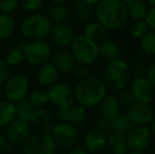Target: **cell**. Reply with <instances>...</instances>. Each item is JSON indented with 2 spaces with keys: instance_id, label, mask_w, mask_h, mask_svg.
Returning a JSON list of instances; mask_svg holds the SVG:
<instances>
[{
  "instance_id": "ffe728a7",
  "label": "cell",
  "mask_w": 155,
  "mask_h": 154,
  "mask_svg": "<svg viewBox=\"0 0 155 154\" xmlns=\"http://www.w3.org/2000/svg\"><path fill=\"white\" fill-rule=\"evenodd\" d=\"M98 53L99 56L104 57L109 62L116 61L123 57V51L119 44L112 39H106L101 41L98 44Z\"/></svg>"
},
{
  "instance_id": "9a60e30c",
  "label": "cell",
  "mask_w": 155,
  "mask_h": 154,
  "mask_svg": "<svg viewBox=\"0 0 155 154\" xmlns=\"http://www.w3.org/2000/svg\"><path fill=\"white\" fill-rule=\"evenodd\" d=\"M31 135V129L28 123L15 119L6 127V136L11 144H23Z\"/></svg>"
},
{
  "instance_id": "60d3db41",
  "label": "cell",
  "mask_w": 155,
  "mask_h": 154,
  "mask_svg": "<svg viewBox=\"0 0 155 154\" xmlns=\"http://www.w3.org/2000/svg\"><path fill=\"white\" fill-rule=\"evenodd\" d=\"M11 76V68L5 64L4 60L0 59V84H5Z\"/></svg>"
},
{
  "instance_id": "f5cc1de1",
  "label": "cell",
  "mask_w": 155,
  "mask_h": 154,
  "mask_svg": "<svg viewBox=\"0 0 155 154\" xmlns=\"http://www.w3.org/2000/svg\"><path fill=\"white\" fill-rule=\"evenodd\" d=\"M55 154H64V153H57V152H56Z\"/></svg>"
},
{
  "instance_id": "4316f807",
  "label": "cell",
  "mask_w": 155,
  "mask_h": 154,
  "mask_svg": "<svg viewBox=\"0 0 155 154\" xmlns=\"http://www.w3.org/2000/svg\"><path fill=\"white\" fill-rule=\"evenodd\" d=\"M70 14L71 13L69 8L65 4H62V5H52L47 16L52 23L60 25V23H65V21L69 19Z\"/></svg>"
},
{
  "instance_id": "4dcf8cb0",
  "label": "cell",
  "mask_w": 155,
  "mask_h": 154,
  "mask_svg": "<svg viewBox=\"0 0 155 154\" xmlns=\"http://www.w3.org/2000/svg\"><path fill=\"white\" fill-rule=\"evenodd\" d=\"M31 106L35 110L45 109V106L49 103V97H48L47 91L42 89H37L30 93L29 99H28Z\"/></svg>"
},
{
  "instance_id": "44dd1931",
  "label": "cell",
  "mask_w": 155,
  "mask_h": 154,
  "mask_svg": "<svg viewBox=\"0 0 155 154\" xmlns=\"http://www.w3.org/2000/svg\"><path fill=\"white\" fill-rule=\"evenodd\" d=\"M99 110H100L101 117L106 118L107 120L111 121L120 114L119 113V111H120V105H119L116 96L110 94V95H107L101 100V103H99Z\"/></svg>"
},
{
  "instance_id": "681fc988",
  "label": "cell",
  "mask_w": 155,
  "mask_h": 154,
  "mask_svg": "<svg viewBox=\"0 0 155 154\" xmlns=\"http://www.w3.org/2000/svg\"><path fill=\"white\" fill-rule=\"evenodd\" d=\"M52 3L53 5H62V4H65V0H55Z\"/></svg>"
},
{
  "instance_id": "277c9868",
  "label": "cell",
  "mask_w": 155,
  "mask_h": 154,
  "mask_svg": "<svg viewBox=\"0 0 155 154\" xmlns=\"http://www.w3.org/2000/svg\"><path fill=\"white\" fill-rule=\"evenodd\" d=\"M52 22L45 14L34 13L28 16L20 23V32L31 41L43 40L50 35Z\"/></svg>"
},
{
  "instance_id": "d590c367",
  "label": "cell",
  "mask_w": 155,
  "mask_h": 154,
  "mask_svg": "<svg viewBox=\"0 0 155 154\" xmlns=\"http://www.w3.org/2000/svg\"><path fill=\"white\" fill-rule=\"evenodd\" d=\"M116 98H117V100H118L119 105L123 106V107L128 108V109L131 108L135 103L130 89H129V90L128 89H124L120 92H118V95L116 96Z\"/></svg>"
},
{
  "instance_id": "ba28073f",
  "label": "cell",
  "mask_w": 155,
  "mask_h": 154,
  "mask_svg": "<svg viewBox=\"0 0 155 154\" xmlns=\"http://www.w3.org/2000/svg\"><path fill=\"white\" fill-rule=\"evenodd\" d=\"M51 136L55 143L56 147L69 149L75 146V144L78 142L79 131L75 126L60 121V123H56L55 126H53Z\"/></svg>"
},
{
  "instance_id": "816d5d0a",
  "label": "cell",
  "mask_w": 155,
  "mask_h": 154,
  "mask_svg": "<svg viewBox=\"0 0 155 154\" xmlns=\"http://www.w3.org/2000/svg\"><path fill=\"white\" fill-rule=\"evenodd\" d=\"M127 154H143V153H140V152H128Z\"/></svg>"
},
{
  "instance_id": "30bf717a",
  "label": "cell",
  "mask_w": 155,
  "mask_h": 154,
  "mask_svg": "<svg viewBox=\"0 0 155 154\" xmlns=\"http://www.w3.org/2000/svg\"><path fill=\"white\" fill-rule=\"evenodd\" d=\"M49 103L57 110H62L74 105V92L69 84L64 82H56L47 91Z\"/></svg>"
},
{
  "instance_id": "ac0fdd59",
  "label": "cell",
  "mask_w": 155,
  "mask_h": 154,
  "mask_svg": "<svg viewBox=\"0 0 155 154\" xmlns=\"http://www.w3.org/2000/svg\"><path fill=\"white\" fill-rule=\"evenodd\" d=\"M57 117L62 121L73 126H78L84 121L87 110L79 105H73L62 110H57Z\"/></svg>"
},
{
  "instance_id": "9c48e42d",
  "label": "cell",
  "mask_w": 155,
  "mask_h": 154,
  "mask_svg": "<svg viewBox=\"0 0 155 154\" xmlns=\"http://www.w3.org/2000/svg\"><path fill=\"white\" fill-rule=\"evenodd\" d=\"M25 59L33 66H43L52 57V48L48 42L43 40L30 41L25 43L23 48Z\"/></svg>"
},
{
  "instance_id": "4fadbf2b",
  "label": "cell",
  "mask_w": 155,
  "mask_h": 154,
  "mask_svg": "<svg viewBox=\"0 0 155 154\" xmlns=\"http://www.w3.org/2000/svg\"><path fill=\"white\" fill-rule=\"evenodd\" d=\"M126 115L133 126L146 127V126L150 125L151 121L153 120L154 112L149 105L134 103L132 107L128 109Z\"/></svg>"
},
{
  "instance_id": "83f0119b",
  "label": "cell",
  "mask_w": 155,
  "mask_h": 154,
  "mask_svg": "<svg viewBox=\"0 0 155 154\" xmlns=\"http://www.w3.org/2000/svg\"><path fill=\"white\" fill-rule=\"evenodd\" d=\"M16 29V20L11 14L0 13V39L8 38Z\"/></svg>"
},
{
  "instance_id": "b9f144b4",
  "label": "cell",
  "mask_w": 155,
  "mask_h": 154,
  "mask_svg": "<svg viewBox=\"0 0 155 154\" xmlns=\"http://www.w3.org/2000/svg\"><path fill=\"white\" fill-rule=\"evenodd\" d=\"M95 129L101 131L104 133L110 131V121L107 120L104 117H99L95 120Z\"/></svg>"
},
{
  "instance_id": "f6af8a7d",
  "label": "cell",
  "mask_w": 155,
  "mask_h": 154,
  "mask_svg": "<svg viewBox=\"0 0 155 154\" xmlns=\"http://www.w3.org/2000/svg\"><path fill=\"white\" fill-rule=\"evenodd\" d=\"M69 154H90L84 147H76V148L72 149L69 152Z\"/></svg>"
},
{
  "instance_id": "484cf974",
  "label": "cell",
  "mask_w": 155,
  "mask_h": 154,
  "mask_svg": "<svg viewBox=\"0 0 155 154\" xmlns=\"http://www.w3.org/2000/svg\"><path fill=\"white\" fill-rule=\"evenodd\" d=\"M16 119L15 103L8 100L0 101V127H8Z\"/></svg>"
},
{
  "instance_id": "74e56055",
  "label": "cell",
  "mask_w": 155,
  "mask_h": 154,
  "mask_svg": "<svg viewBox=\"0 0 155 154\" xmlns=\"http://www.w3.org/2000/svg\"><path fill=\"white\" fill-rule=\"evenodd\" d=\"M72 73H73L74 76L77 78V79H79V81H80V80L87 79V78H89L91 76V69H90V67L86 66V64H77Z\"/></svg>"
},
{
  "instance_id": "7c38bea8",
  "label": "cell",
  "mask_w": 155,
  "mask_h": 154,
  "mask_svg": "<svg viewBox=\"0 0 155 154\" xmlns=\"http://www.w3.org/2000/svg\"><path fill=\"white\" fill-rule=\"evenodd\" d=\"M128 149L131 152H143L150 146L152 134L147 127H134L129 136L126 138Z\"/></svg>"
},
{
  "instance_id": "6da1fadb",
  "label": "cell",
  "mask_w": 155,
  "mask_h": 154,
  "mask_svg": "<svg viewBox=\"0 0 155 154\" xmlns=\"http://www.w3.org/2000/svg\"><path fill=\"white\" fill-rule=\"evenodd\" d=\"M97 22L107 30H119L128 22L126 4L121 0H100L94 8Z\"/></svg>"
},
{
  "instance_id": "7bdbcfd3",
  "label": "cell",
  "mask_w": 155,
  "mask_h": 154,
  "mask_svg": "<svg viewBox=\"0 0 155 154\" xmlns=\"http://www.w3.org/2000/svg\"><path fill=\"white\" fill-rule=\"evenodd\" d=\"M145 22L147 23V25L151 31L155 32V8L148 10V13L145 18Z\"/></svg>"
},
{
  "instance_id": "5bb4252c",
  "label": "cell",
  "mask_w": 155,
  "mask_h": 154,
  "mask_svg": "<svg viewBox=\"0 0 155 154\" xmlns=\"http://www.w3.org/2000/svg\"><path fill=\"white\" fill-rule=\"evenodd\" d=\"M108 145V135L95 128L91 129L84 136V148L89 153H97L102 151Z\"/></svg>"
},
{
  "instance_id": "1f68e13d",
  "label": "cell",
  "mask_w": 155,
  "mask_h": 154,
  "mask_svg": "<svg viewBox=\"0 0 155 154\" xmlns=\"http://www.w3.org/2000/svg\"><path fill=\"white\" fill-rule=\"evenodd\" d=\"M139 47L143 54L148 56H155V32L150 31L140 39Z\"/></svg>"
},
{
  "instance_id": "7dc6e473",
  "label": "cell",
  "mask_w": 155,
  "mask_h": 154,
  "mask_svg": "<svg viewBox=\"0 0 155 154\" xmlns=\"http://www.w3.org/2000/svg\"><path fill=\"white\" fill-rule=\"evenodd\" d=\"M145 3H146V5L148 6V8H155V0H147Z\"/></svg>"
},
{
  "instance_id": "f1b7e54d",
  "label": "cell",
  "mask_w": 155,
  "mask_h": 154,
  "mask_svg": "<svg viewBox=\"0 0 155 154\" xmlns=\"http://www.w3.org/2000/svg\"><path fill=\"white\" fill-rule=\"evenodd\" d=\"M15 110H16V119L28 123H31V119L35 113V109L27 99L15 103Z\"/></svg>"
},
{
  "instance_id": "603a6c76",
  "label": "cell",
  "mask_w": 155,
  "mask_h": 154,
  "mask_svg": "<svg viewBox=\"0 0 155 154\" xmlns=\"http://www.w3.org/2000/svg\"><path fill=\"white\" fill-rule=\"evenodd\" d=\"M84 35L94 42L98 43L108 39L109 30H107L102 25L97 21H91L84 28Z\"/></svg>"
},
{
  "instance_id": "d6a6232c",
  "label": "cell",
  "mask_w": 155,
  "mask_h": 154,
  "mask_svg": "<svg viewBox=\"0 0 155 154\" xmlns=\"http://www.w3.org/2000/svg\"><path fill=\"white\" fill-rule=\"evenodd\" d=\"M129 67L131 69V72L134 73L136 75V77H147L150 64L143 58L136 57L134 59H132Z\"/></svg>"
},
{
  "instance_id": "8d00e7d4",
  "label": "cell",
  "mask_w": 155,
  "mask_h": 154,
  "mask_svg": "<svg viewBox=\"0 0 155 154\" xmlns=\"http://www.w3.org/2000/svg\"><path fill=\"white\" fill-rule=\"evenodd\" d=\"M93 11L91 8L88 6H84V8L77 11V14H76V21H77L79 25H86L89 22H91V18H92Z\"/></svg>"
},
{
  "instance_id": "5b68a950",
  "label": "cell",
  "mask_w": 155,
  "mask_h": 154,
  "mask_svg": "<svg viewBox=\"0 0 155 154\" xmlns=\"http://www.w3.org/2000/svg\"><path fill=\"white\" fill-rule=\"evenodd\" d=\"M70 47V52L75 61H77L78 64L91 66L95 64L99 57L98 43L86 37L84 34L75 36Z\"/></svg>"
},
{
  "instance_id": "bcb514c9",
  "label": "cell",
  "mask_w": 155,
  "mask_h": 154,
  "mask_svg": "<svg viewBox=\"0 0 155 154\" xmlns=\"http://www.w3.org/2000/svg\"><path fill=\"white\" fill-rule=\"evenodd\" d=\"M5 145H6V142H5V139H4V137L2 135H0V154L4 152V150H5Z\"/></svg>"
},
{
  "instance_id": "e575fe53",
  "label": "cell",
  "mask_w": 155,
  "mask_h": 154,
  "mask_svg": "<svg viewBox=\"0 0 155 154\" xmlns=\"http://www.w3.org/2000/svg\"><path fill=\"white\" fill-rule=\"evenodd\" d=\"M150 32L149 27L147 25V23L145 22V20L141 21H135L132 25L130 30L131 36L136 39H141L146 34H148Z\"/></svg>"
},
{
  "instance_id": "7402d4cb",
  "label": "cell",
  "mask_w": 155,
  "mask_h": 154,
  "mask_svg": "<svg viewBox=\"0 0 155 154\" xmlns=\"http://www.w3.org/2000/svg\"><path fill=\"white\" fill-rule=\"evenodd\" d=\"M133 129H134V126L129 120L126 114H119L113 120L110 121L109 134H114V135H118L127 138Z\"/></svg>"
},
{
  "instance_id": "f35d334b",
  "label": "cell",
  "mask_w": 155,
  "mask_h": 154,
  "mask_svg": "<svg viewBox=\"0 0 155 154\" xmlns=\"http://www.w3.org/2000/svg\"><path fill=\"white\" fill-rule=\"evenodd\" d=\"M19 5L28 12H36L40 10L41 6L43 5V1L41 0H23L19 2Z\"/></svg>"
},
{
  "instance_id": "8992f818",
  "label": "cell",
  "mask_w": 155,
  "mask_h": 154,
  "mask_svg": "<svg viewBox=\"0 0 155 154\" xmlns=\"http://www.w3.org/2000/svg\"><path fill=\"white\" fill-rule=\"evenodd\" d=\"M30 91V80L25 74H15L10 76L3 84V93L6 100L13 103L25 99Z\"/></svg>"
},
{
  "instance_id": "e0dca14e",
  "label": "cell",
  "mask_w": 155,
  "mask_h": 154,
  "mask_svg": "<svg viewBox=\"0 0 155 154\" xmlns=\"http://www.w3.org/2000/svg\"><path fill=\"white\" fill-rule=\"evenodd\" d=\"M52 64L55 66L58 72L65 74L73 72L76 66V61L72 56L71 52L65 48H59L52 54Z\"/></svg>"
},
{
  "instance_id": "d4e9b609",
  "label": "cell",
  "mask_w": 155,
  "mask_h": 154,
  "mask_svg": "<svg viewBox=\"0 0 155 154\" xmlns=\"http://www.w3.org/2000/svg\"><path fill=\"white\" fill-rule=\"evenodd\" d=\"M31 123L35 125L36 127L40 128L41 132L47 134H51L52 128L51 125V113L45 109H39L35 110V113L33 115Z\"/></svg>"
},
{
  "instance_id": "2e32d148",
  "label": "cell",
  "mask_w": 155,
  "mask_h": 154,
  "mask_svg": "<svg viewBox=\"0 0 155 154\" xmlns=\"http://www.w3.org/2000/svg\"><path fill=\"white\" fill-rule=\"evenodd\" d=\"M50 36L56 45L59 48H65L68 45H71L72 41L75 38V33L71 25L67 23H60V25H52Z\"/></svg>"
},
{
  "instance_id": "cb8c5ba5",
  "label": "cell",
  "mask_w": 155,
  "mask_h": 154,
  "mask_svg": "<svg viewBox=\"0 0 155 154\" xmlns=\"http://www.w3.org/2000/svg\"><path fill=\"white\" fill-rule=\"evenodd\" d=\"M124 3L126 4L129 18H132L135 21L145 20L146 15L149 10L145 2L139 0H127L124 1Z\"/></svg>"
},
{
  "instance_id": "52a82bcc",
  "label": "cell",
  "mask_w": 155,
  "mask_h": 154,
  "mask_svg": "<svg viewBox=\"0 0 155 154\" xmlns=\"http://www.w3.org/2000/svg\"><path fill=\"white\" fill-rule=\"evenodd\" d=\"M56 145L51 134L39 133L31 134L22 144V151L25 154H55Z\"/></svg>"
},
{
  "instance_id": "ee69618b",
  "label": "cell",
  "mask_w": 155,
  "mask_h": 154,
  "mask_svg": "<svg viewBox=\"0 0 155 154\" xmlns=\"http://www.w3.org/2000/svg\"><path fill=\"white\" fill-rule=\"evenodd\" d=\"M147 78L150 80V82H151L152 86H153L155 89V61L153 64H150L149 71H148V74H147Z\"/></svg>"
},
{
  "instance_id": "c3c4849f",
  "label": "cell",
  "mask_w": 155,
  "mask_h": 154,
  "mask_svg": "<svg viewBox=\"0 0 155 154\" xmlns=\"http://www.w3.org/2000/svg\"><path fill=\"white\" fill-rule=\"evenodd\" d=\"M150 132H151L152 135H155V117L150 123Z\"/></svg>"
},
{
  "instance_id": "ab89813d",
  "label": "cell",
  "mask_w": 155,
  "mask_h": 154,
  "mask_svg": "<svg viewBox=\"0 0 155 154\" xmlns=\"http://www.w3.org/2000/svg\"><path fill=\"white\" fill-rule=\"evenodd\" d=\"M19 5V2L16 0H1L0 1V11L4 14H11L14 12Z\"/></svg>"
},
{
  "instance_id": "f907efd6",
  "label": "cell",
  "mask_w": 155,
  "mask_h": 154,
  "mask_svg": "<svg viewBox=\"0 0 155 154\" xmlns=\"http://www.w3.org/2000/svg\"><path fill=\"white\" fill-rule=\"evenodd\" d=\"M13 149H14V145L13 144H6L5 145V150L4 151H13Z\"/></svg>"
},
{
  "instance_id": "3957f363",
  "label": "cell",
  "mask_w": 155,
  "mask_h": 154,
  "mask_svg": "<svg viewBox=\"0 0 155 154\" xmlns=\"http://www.w3.org/2000/svg\"><path fill=\"white\" fill-rule=\"evenodd\" d=\"M132 72L124 60L119 59L116 61L109 62L102 71V78L107 90L120 92L131 82Z\"/></svg>"
},
{
  "instance_id": "f546056e",
  "label": "cell",
  "mask_w": 155,
  "mask_h": 154,
  "mask_svg": "<svg viewBox=\"0 0 155 154\" xmlns=\"http://www.w3.org/2000/svg\"><path fill=\"white\" fill-rule=\"evenodd\" d=\"M111 153L112 154H127L128 153V145L127 139L124 137L114 134L108 135V145Z\"/></svg>"
},
{
  "instance_id": "d6986e66",
  "label": "cell",
  "mask_w": 155,
  "mask_h": 154,
  "mask_svg": "<svg viewBox=\"0 0 155 154\" xmlns=\"http://www.w3.org/2000/svg\"><path fill=\"white\" fill-rule=\"evenodd\" d=\"M58 77H59V72L52 62H47L45 64L41 66L37 73L38 84L43 88L48 89L58 82Z\"/></svg>"
},
{
  "instance_id": "836d02e7",
  "label": "cell",
  "mask_w": 155,
  "mask_h": 154,
  "mask_svg": "<svg viewBox=\"0 0 155 154\" xmlns=\"http://www.w3.org/2000/svg\"><path fill=\"white\" fill-rule=\"evenodd\" d=\"M23 60H25L23 51L21 49H19V48L15 47L6 53L4 61L11 68V67H16L18 64H20Z\"/></svg>"
},
{
  "instance_id": "7a4b0ae2",
  "label": "cell",
  "mask_w": 155,
  "mask_h": 154,
  "mask_svg": "<svg viewBox=\"0 0 155 154\" xmlns=\"http://www.w3.org/2000/svg\"><path fill=\"white\" fill-rule=\"evenodd\" d=\"M73 92L75 100L84 109L98 106L107 96V88L104 81L96 76H90L78 81Z\"/></svg>"
},
{
  "instance_id": "8fae6325",
  "label": "cell",
  "mask_w": 155,
  "mask_h": 154,
  "mask_svg": "<svg viewBox=\"0 0 155 154\" xmlns=\"http://www.w3.org/2000/svg\"><path fill=\"white\" fill-rule=\"evenodd\" d=\"M130 91L135 103L149 105L154 97V87L147 77H135L131 81Z\"/></svg>"
}]
</instances>
